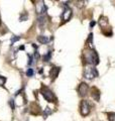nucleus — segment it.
I'll list each match as a JSON object with an SVG mask.
<instances>
[{
    "instance_id": "nucleus-1",
    "label": "nucleus",
    "mask_w": 115,
    "mask_h": 121,
    "mask_svg": "<svg viewBox=\"0 0 115 121\" xmlns=\"http://www.w3.org/2000/svg\"><path fill=\"white\" fill-rule=\"evenodd\" d=\"M84 58H85L86 63L89 65L96 66L99 64V56L94 50H90V48L86 50V52H84Z\"/></svg>"
},
{
    "instance_id": "nucleus-2",
    "label": "nucleus",
    "mask_w": 115,
    "mask_h": 121,
    "mask_svg": "<svg viewBox=\"0 0 115 121\" xmlns=\"http://www.w3.org/2000/svg\"><path fill=\"white\" fill-rule=\"evenodd\" d=\"M40 93L43 94V96L45 100L48 102H55L56 98H55V95H53V93L52 92V90H49L48 87L45 86H43L40 89Z\"/></svg>"
},
{
    "instance_id": "nucleus-3",
    "label": "nucleus",
    "mask_w": 115,
    "mask_h": 121,
    "mask_svg": "<svg viewBox=\"0 0 115 121\" xmlns=\"http://www.w3.org/2000/svg\"><path fill=\"white\" fill-rule=\"evenodd\" d=\"M91 106L90 103L87 100H82L80 103V112H81L82 116H87L90 113Z\"/></svg>"
},
{
    "instance_id": "nucleus-4",
    "label": "nucleus",
    "mask_w": 115,
    "mask_h": 121,
    "mask_svg": "<svg viewBox=\"0 0 115 121\" xmlns=\"http://www.w3.org/2000/svg\"><path fill=\"white\" fill-rule=\"evenodd\" d=\"M98 71L95 69L94 67H91V68H87L84 72V77L88 80H92V79H94L96 77H98Z\"/></svg>"
},
{
    "instance_id": "nucleus-5",
    "label": "nucleus",
    "mask_w": 115,
    "mask_h": 121,
    "mask_svg": "<svg viewBox=\"0 0 115 121\" xmlns=\"http://www.w3.org/2000/svg\"><path fill=\"white\" fill-rule=\"evenodd\" d=\"M72 16V9L70 8V7H65L63 12H62V15H61V17H62V20L64 22H67L70 20V18Z\"/></svg>"
},
{
    "instance_id": "nucleus-6",
    "label": "nucleus",
    "mask_w": 115,
    "mask_h": 121,
    "mask_svg": "<svg viewBox=\"0 0 115 121\" xmlns=\"http://www.w3.org/2000/svg\"><path fill=\"white\" fill-rule=\"evenodd\" d=\"M88 90H89V87L86 83H81L78 87V92H79V95L81 97H85L87 94H88Z\"/></svg>"
},
{
    "instance_id": "nucleus-7",
    "label": "nucleus",
    "mask_w": 115,
    "mask_h": 121,
    "mask_svg": "<svg viewBox=\"0 0 115 121\" xmlns=\"http://www.w3.org/2000/svg\"><path fill=\"white\" fill-rule=\"evenodd\" d=\"M45 11H47V6L43 1H40L36 4V12L38 15H44Z\"/></svg>"
},
{
    "instance_id": "nucleus-8",
    "label": "nucleus",
    "mask_w": 115,
    "mask_h": 121,
    "mask_svg": "<svg viewBox=\"0 0 115 121\" xmlns=\"http://www.w3.org/2000/svg\"><path fill=\"white\" fill-rule=\"evenodd\" d=\"M100 95H101L100 91L96 88V87H93V88L91 89V96H92V98H93L95 101H99V100H100Z\"/></svg>"
},
{
    "instance_id": "nucleus-9",
    "label": "nucleus",
    "mask_w": 115,
    "mask_h": 121,
    "mask_svg": "<svg viewBox=\"0 0 115 121\" xmlns=\"http://www.w3.org/2000/svg\"><path fill=\"white\" fill-rule=\"evenodd\" d=\"M49 40H51V39H49V36H45V35L37 36V41L38 43H43V44H45V43H49Z\"/></svg>"
},
{
    "instance_id": "nucleus-10",
    "label": "nucleus",
    "mask_w": 115,
    "mask_h": 121,
    "mask_svg": "<svg viewBox=\"0 0 115 121\" xmlns=\"http://www.w3.org/2000/svg\"><path fill=\"white\" fill-rule=\"evenodd\" d=\"M59 73H60V68H58V67L53 68V69L51 70V77H52L53 80H55V79L58 77Z\"/></svg>"
},
{
    "instance_id": "nucleus-11",
    "label": "nucleus",
    "mask_w": 115,
    "mask_h": 121,
    "mask_svg": "<svg viewBox=\"0 0 115 121\" xmlns=\"http://www.w3.org/2000/svg\"><path fill=\"white\" fill-rule=\"evenodd\" d=\"M99 23H100V25H101V27H102V28H105V26L108 25V19H107V17H104V16L100 17Z\"/></svg>"
},
{
    "instance_id": "nucleus-12",
    "label": "nucleus",
    "mask_w": 115,
    "mask_h": 121,
    "mask_svg": "<svg viewBox=\"0 0 115 121\" xmlns=\"http://www.w3.org/2000/svg\"><path fill=\"white\" fill-rule=\"evenodd\" d=\"M92 39H93V35H92V33H90V35H89V37H88V39H87V43H88V45H89V48H90V50H93V48H94V45H93V41H92Z\"/></svg>"
},
{
    "instance_id": "nucleus-13",
    "label": "nucleus",
    "mask_w": 115,
    "mask_h": 121,
    "mask_svg": "<svg viewBox=\"0 0 115 121\" xmlns=\"http://www.w3.org/2000/svg\"><path fill=\"white\" fill-rule=\"evenodd\" d=\"M49 114H52V110H51V108L47 107V108H45V110L44 111V118H47Z\"/></svg>"
},
{
    "instance_id": "nucleus-14",
    "label": "nucleus",
    "mask_w": 115,
    "mask_h": 121,
    "mask_svg": "<svg viewBox=\"0 0 115 121\" xmlns=\"http://www.w3.org/2000/svg\"><path fill=\"white\" fill-rule=\"evenodd\" d=\"M51 58H52V52H49L47 55H44V62H49Z\"/></svg>"
},
{
    "instance_id": "nucleus-15",
    "label": "nucleus",
    "mask_w": 115,
    "mask_h": 121,
    "mask_svg": "<svg viewBox=\"0 0 115 121\" xmlns=\"http://www.w3.org/2000/svg\"><path fill=\"white\" fill-rule=\"evenodd\" d=\"M108 120L109 121H115V113L114 112L108 113Z\"/></svg>"
},
{
    "instance_id": "nucleus-16",
    "label": "nucleus",
    "mask_w": 115,
    "mask_h": 121,
    "mask_svg": "<svg viewBox=\"0 0 115 121\" xmlns=\"http://www.w3.org/2000/svg\"><path fill=\"white\" fill-rule=\"evenodd\" d=\"M26 76H27V77H32L33 76V70L31 68L27 69V71H26Z\"/></svg>"
},
{
    "instance_id": "nucleus-17",
    "label": "nucleus",
    "mask_w": 115,
    "mask_h": 121,
    "mask_svg": "<svg viewBox=\"0 0 115 121\" xmlns=\"http://www.w3.org/2000/svg\"><path fill=\"white\" fill-rule=\"evenodd\" d=\"M6 82V78L5 77H2V76H0V86H4Z\"/></svg>"
},
{
    "instance_id": "nucleus-18",
    "label": "nucleus",
    "mask_w": 115,
    "mask_h": 121,
    "mask_svg": "<svg viewBox=\"0 0 115 121\" xmlns=\"http://www.w3.org/2000/svg\"><path fill=\"white\" fill-rule=\"evenodd\" d=\"M19 39H20V37L17 36V35H14L12 39H11V43H14L15 41H17V40H19Z\"/></svg>"
},
{
    "instance_id": "nucleus-19",
    "label": "nucleus",
    "mask_w": 115,
    "mask_h": 121,
    "mask_svg": "<svg viewBox=\"0 0 115 121\" xmlns=\"http://www.w3.org/2000/svg\"><path fill=\"white\" fill-rule=\"evenodd\" d=\"M26 19H27V14H26V13L20 16V21H24V20H26Z\"/></svg>"
},
{
    "instance_id": "nucleus-20",
    "label": "nucleus",
    "mask_w": 115,
    "mask_h": 121,
    "mask_svg": "<svg viewBox=\"0 0 115 121\" xmlns=\"http://www.w3.org/2000/svg\"><path fill=\"white\" fill-rule=\"evenodd\" d=\"M27 64L30 66V65H32V56H29L28 55V62H27Z\"/></svg>"
},
{
    "instance_id": "nucleus-21",
    "label": "nucleus",
    "mask_w": 115,
    "mask_h": 121,
    "mask_svg": "<svg viewBox=\"0 0 115 121\" xmlns=\"http://www.w3.org/2000/svg\"><path fill=\"white\" fill-rule=\"evenodd\" d=\"M95 24H96V21H93V20H92V21H91V23H90V27H93Z\"/></svg>"
}]
</instances>
